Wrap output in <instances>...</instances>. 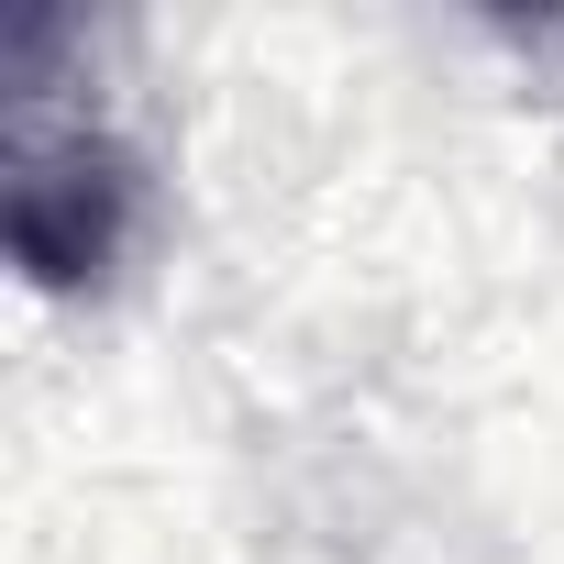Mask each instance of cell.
<instances>
[{"mask_svg":"<svg viewBox=\"0 0 564 564\" xmlns=\"http://www.w3.org/2000/svg\"><path fill=\"white\" fill-rule=\"evenodd\" d=\"M0 78H12V122H0V232H12L34 289H100L122 265V243H133V221H144V166L89 100L45 89L34 45H0Z\"/></svg>","mask_w":564,"mask_h":564,"instance_id":"cell-1","label":"cell"}]
</instances>
